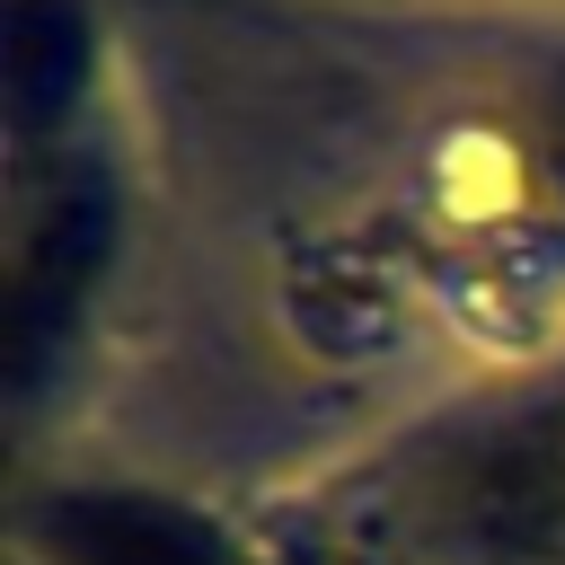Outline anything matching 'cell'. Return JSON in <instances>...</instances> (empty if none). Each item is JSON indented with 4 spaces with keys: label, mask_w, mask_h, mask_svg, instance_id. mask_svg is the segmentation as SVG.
<instances>
[{
    "label": "cell",
    "mask_w": 565,
    "mask_h": 565,
    "mask_svg": "<svg viewBox=\"0 0 565 565\" xmlns=\"http://www.w3.org/2000/svg\"><path fill=\"white\" fill-rule=\"evenodd\" d=\"M539 494H547V512H565V441H556V477H547Z\"/></svg>",
    "instance_id": "6da1fadb"
}]
</instances>
